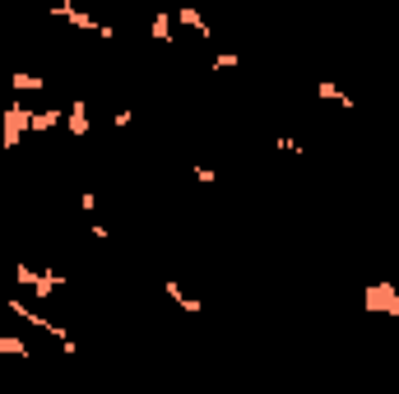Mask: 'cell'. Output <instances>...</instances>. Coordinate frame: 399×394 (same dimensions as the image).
Wrapping results in <instances>:
<instances>
[{
  "label": "cell",
  "instance_id": "cell-1",
  "mask_svg": "<svg viewBox=\"0 0 399 394\" xmlns=\"http://www.w3.org/2000/svg\"><path fill=\"white\" fill-rule=\"evenodd\" d=\"M5 306H10V311H15V316L24 320V325H37V330H51V334H56V339H61L65 357H79V343H75V339H70V330H65V325H56V320H51V316H37V311H33V306L24 302V297H10V302H5Z\"/></svg>",
  "mask_w": 399,
  "mask_h": 394
},
{
  "label": "cell",
  "instance_id": "cell-2",
  "mask_svg": "<svg viewBox=\"0 0 399 394\" xmlns=\"http://www.w3.org/2000/svg\"><path fill=\"white\" fill-rule=\"evenodd\" d=\"M0 116H5V121H0V149H19V144H24V135H28V125H33V111L15 98V102L5 107Z\"/></svg>",
  "mask_w": 399,
  "mask_h": 394
},
{
  "label": "cell",
  "instance_id": "cell-3",
  "mask_svg": "<svg viewBox=\"0 0 399 394\" xmlns=\"http://www.w3.org/2000/svg\"><path fill=\"white\" fill-rule=\"evenodd\" d=\"M371 311V316H395L399 320V288L390 283V278H376V283H367V302H362Z\"/></svg>",
  "mask_w": 399,
  "mask_h": 394
},
{
  "label": "cell",
  "instance_id": "cell-4",
  "mask_svg": "<svg viewBox=\"0 0 399 394\" xmlns=\"http://www.w3.org/2000/svg\"><path fill=\"white\" fill-rule=\"evenodd\" d=\"M56 15H61V19H70V24H75L79 33H98V37H116V33H112L107 24H98V19H89L84 10H79V5H70V0H56Z\"/></svg>",
  "mask_w": 399,
  "mask_h": 394
},
{
  "label": "cell",
  "instance_id": "cell-5",
  "mask_svg": "<svg viewBox=\"0 0 399 394\" xmlns=\"http://www.w3.org/2000/svg\"><path fill=\"white\" fill-rule=\"evenodd\" d=\"M65 125H70V135H75V139L89 135V102H84V98H75V102L65 107Z\"/></svg>",
  "mask_w": 399,
  "mask_h": 394
},
{
  "label": "cell",
  "instance_id": "cell-6",
  "mask_svg": "<svg viewBox=\"0 0 399 394\" xmlns=\"http://www.w3.org/2000/svg\"><path fill=\"white\" fill-rule=\"evenodd\" d=\"M163 297H172V302L181 306L186 316H200V297H190V292H186L177 278H163Z\"/></svg>",
  "mask_w": 399,
  "mask_h": 394
},
{
  "label": "cell",
  "instance_id": "cell-7",
  "mask_svg": "<svg viewBox=\"0 0 399 394\" xmlns=\"http://www.w3.org/2000/svg\"><path fill=\"white\" fill-rule=\"evenodd\" d=\"M316 98H325V102H339V107H344V111H353V98H348V93H344V89H339V84H335V79H321V84H316Z\"/></svg>",
  "mask_w": 399,
  "mask_h": 394
},
{
  "label": "cell",
  "instance_id": "cell-8",
  "mask_svg": "<svg viewBox=\"0 0 399 394\" xmlns=\"http://www.w3.org/2000/svg\"><path fill=\"white\" fill-rule=\"evenodd\" d=\"M56 288H65V274H37V288H33V297H37V302H46Z\"/></svg>",
  "mask_w": 399,
  "mask_h": 394
},
{
  "label": "cell",
  "instance_id": "cell-9",
  "mask_svg": "<svg viewBox=\"0 0 399 394\" xmlns=\"http://www.w3.org/2000/svg\"><path fill=\"white\" fill-rule=\"evenodd\" d=\"M61 121H65V111H33V125H28V130H37V135H42V130H56Z\"/></svg>",
  "mask_w": 399,
  "mask_h": 394
},
{
  "label": "cell",
  "instance_id": "cell-10",
  "mask_svg": "<svg viewBox=\"0 0 399 394\" xmlns=\"http://www.w3.org/2000/svg\"><path fill=\"white\" fill-rule=\"evenodd\" d=\"M10 84H15V93H42L46 89L42 75H10Z\"/></svg>",
  "mask_w": 399,
  "mask_h": 394
},
{
  "label": "cell",
  "instance_id": "cell-11",
  "mask_svg": "<svg viewBox=\"0 0 399 394\" xmlns=\"http://www.w3.org/2000/svg\"><path fill=\"white\" fill-rule=\"evenodd\" d=\"M177 19H181L186 28H195L200 37H209V24H204V19H200V10H190V5H181V10H177Z\"/></svg>",
  "mask_w": 399,
  "mask_h": 394
},
{
  "label": "cell",
  "instance_id": "cell-12",
  "mask_svg": "<svg viewBox=\"0 0 399 394\" xmlns=\"http://www.w3.org/2000/svg\"><path fill=\"white\" fill-rule=\"evenodd\" d=\"M0 352H10V357H28V343H24L19 334H0Z\"/></svg>",
  "mask_w": 399,
  "mask_h": 394
},
{
  "label": "cell",
  "instance_id": "cell-13",
  "mask_svg": "<svg viewBox=\"0 0 399 394\" xmlns=\"http://www.w3.org/2000/svg\"><path fill=\"white\" fill-rule=\"evenodd\" d=\"M154 37H158V42H172V15H168V10H158V15H154Z\"/></svg>",
  "mask_w": 399,
  "mask_h": 394
},
{
  "label": "cell",
  "instance_id": "cell-14",
  "mask_svg": "<svg viewBox=\"0 0 399 394\" xmlns=\"http://www.w3.org/2000/svg\"><path fill=\"white\" fill-rule=\"evenodd\" d=\"M15 283H24V288H37V269H33V265H24V260H19V265H15Z\"/></svg>",
  "mask_w": 399,
  "mask_h": 394
},
{
  "label": "cell",
  "instance_id": "cell-15",
  "mask_svg": "<svg viewBox=\"0 0 399 394\" xmlns=\"http://www.w3.org/2000/svg\"><path fill=\"white\" fill-rule=\"evenodd\" d=\"M274 149L292 153V158H297V153H302V149H297V139H292V135H278V139H274Z\"/></svg>",
  "mask_w": 399,
  "mask_h": 394
},
{
  "label": "cell",
  "instance_id": "cell-16",
  "mask_svg": "<svg viewBox=\"0 0 399 394\" xmlns=\"http://www.w3.org/2000/svg\"><path fill=\"white\" fill-rule=\"evenodd\" d=\"M195 181H204V186H214V181H218V172H214V167H200V163H195Z\"/></svg>",
  "mask_w": 399,
  "mask_h": 394
},
{
  "label": "cell",
  "instance_id": "cell-17",
  "mask_svg": "<svg viewBox=\"0 0 399 394\" xmlns=\"http://www.w3.org/2000/svg\"><path fill=\"white\" fill-rule=\"evenodd\" d=\"M79 209H84V213H98V195H93V190H84V195H79Z\"/></svg>",
  "mask_w": 399,
  "mask_h": 394
},
{
  "label": "cell",
  "instance_id": "cell-18",
  "mask_svg": "<svg viewBox=\"0 0 399 394\" xmlns=\"http://www.w3.org/2000/svg\"><path fill=\"white\" fill-rule=\"evenodd\" d=\"M232 65H237V56H232V51H223V56H214V70H232Z\"/></svg>",
  "mask_w": 399,
  "mask_h": 394
},
{
  "label": "cell",
  "instance_id": "cell-19",
  "mask_svg": "<svg viewBox=\"0 0 399 394\" xmlns=\"http://www.w3.org/2000/svg\"><path fill=\"white\" fill-rule=\"evenodd\" d=\"M130 121H135V111H116V116H112V125H116V130H125Z\"/></svg>",
  "mask_w": 399,
  "mask_h": 394
},
{
  "label": "cell",
  "instance_id": "cell-20",
  "mask_svg": "<svg viewBox=\"0 0 399 394\" xmlns=\"http://www.w3.org/2000/svg\"><path fill=\"white\" fill-rule=\"evenodd\" d=\"M89 232L98 237V242H112V232H107V223H89Z\"/></svg>",
  "mask_w": 399,
  "mask_h": 394
},
{
  "label": "cell",
  "instance_id": "cell-21",
  "mask_svg": "<svg viewBox=\"0 0 399 394\" xmlns=\"http://www.w3.org/2000/svg\"><path fill=\"white\" fill-rule=\"evenodd\" d=\"M339 394H344V390H339Z\"/></svg>",
  "mask_w": 399,
  "mask_h": 394
}]
</instances>
